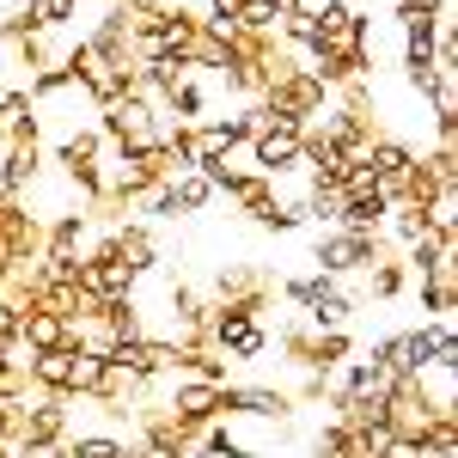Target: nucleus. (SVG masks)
<instances>
[{"instance_id": "nucleus-22", "label": "nucleus", "mask_w": 458, "mask_h": 458, "mask_svg": "<svg viewBox=\"0 0 458 458\" xmlns=\"http://www.w3.org/2000/svg\"><path fill=\"white\" fill-rule=\"evenodd\" d=\"M379 458H428V453H422V440H391Z\"/></svg>"}, {"instance_id": "nucleus-21", "label": "nucleus", "mask_w": 458, "mask_h": 458, "mask_svg": "<svg viewBox=\"0 0 458 458\" xmlns=\"http://www.w3.org/2000/svg\"><path fill=\"white\" fill-rule=\"evenodd\" d=\"M287 397H293L300 410H312V403H330V373H306V379L287 391Z\"/></svg>"}, {"instance_id": "nucleus-6", "label": "nucleus", "mask_w": 458, "mask_h": 458, "mask_svg": "<svg viewBox=\"0 0 458 458\" xmlns=\"http://www.w3.org/2000/svg\"><path fill=\"white\" fill-rule=\"evenodd\" d=\"M98 233H110L116 257H123L135 276H165V250H159L153 220H123V226H98Z\"/></svg>"}, {"instance_id": "nucleus-20", "label": "nucleus", "mask_w": 458, "mask_h": 458, "mask_svg": "<svg viewBox=\"0 0 458 458\" xmlns=\"http://www.w3.org/2000/svg\"><path fill=\"white\" fill-rule=\"evenodd\" d=\"M25 397H31V373L13 367V360H0V403H25Z\"/></svg>"}, {"instance_id": "nucleus-15", "label": "nucleus", "mask_w": 458, "mask_h": 458, "mask_svg": "<svg viewBox=\"0 0 458 458\" xmlns=\"http://www.w3.org/2000/svg\"><path fill=\"white\" fill-rule=\"evenodd\" d=\"M62 37H49V31H31V37H19L13 43V68H25V80L31 73H43V68H62Z\"/></svg>"}, {"instance_id": "nucleus-8", "label": "nucleus", "mask_w": 458, "mask_h": 458, "mask_svg": "<svg viewBox=\"0 0 458 458\" xmlns=\"http://www.w3.org/2000/svg\"><path fill=\"white\" fill-rule=\"evenodd\" d=\"M416 153H422V147L403 141V135H379L373 153H367V172L379 177V190H386L391 202L403 196V183H410V172H416Z\"/></svg>"}, {"instance_id": "nucleus-14", "label": "nucleus", "mask_w": 458, "mask_h": 458, "mask_svg": "<svg viewBox=\"0 0 458 458\" xmlns=\"http://www.w3.org/2000/svg\"><path fill=\"white\" fill-rule=\"evenodd\" d=\"M19 135H43V123H37L25 86H6V92H0V147H13Z\"/></svg>"}, {"instance_id": "nucleus-2", "label": "nucleus", "mask_w": 458, "mask_h": 458, "mask_svg": "<svg viewBox=\"0 0 458 458\" xmlns=\"http://www.w3.org/2000/svg\"><path fill=\"white\" fill-rule=\"evenodd\" d=\"M386 257H391L386 233L360 239V233H343V226H318V239H312V263H318V276H330V282H354V276H367Z\"/></svg>"}, {"instance_id": "nucleus-17", "label": "nucleus", "mask_w": 458, "mask_h": 458, "mask_svg": "<svg viewBox=\"0 0 458 458\" xmlns=\"http://www.w3.org/2000/svg\"><path fill=\"white\" fill-rule=\"evenodd\" d=\"M25 13H31V25L37 31H49V37H62L80 19V0H25Z\"/></svg>"}, {"instance_id": "nucleus-12", "label": "nucleus", "mask_w": 458, "mask_h": 458, "mask_svg": "<svg viewBox=\"0 0 458 458\" xmlns=\"http://www.w3.org/2000/svg\"><path fill=\"white\" fill-rule=\"evenodd\" d=\"M354 293H360V306H367V300H379V306L403 300V293H410V269H403V257H386V263H373V269L360 276V287H354Z\"/></svg>"}, {"instance_id": "nucleus-3", "label": "nucleus", "mask_w": 458, "mask_h": 458, "mask_svg": "<svg viewBox=\"0 0 458 458\" xmlns=\"http://www.w3.org/2000/svg\"><path fill=\"white\" fill-rule=\"evenodd\" d=\"M276 269L269 263H220L208 282V306H226V312H245V318H269V306H276Z\"/></svg>"}, {"instance_id": "nucleus-18", "label": "nucleus", "mask_w": 458, "mask_h": 458, "mask_svg": "<svg viewBox=\"0 0 458 458\" xmlns=\"http://www.w3.org/2000/svg\"><path fill=\"white\" fill-rule=\"evenodd\" d=\"M172 196H177V214H202L208 202H220V196H214V183L202 172H177L172 177Z\"/></svg>"}, {"instance_id": "nucleus-7", "label": "nucleus", "mask_w": 458, "mask_h": 458, "mask_svg": "<svg viewBox=\"0 0 458 458\" xmlns=\"http://www.w3.org/2000/svg\"><path fill=\"white\" fill-rule=\"evenodd\" d=\"M43 172H49L43 135H19L13 147H0V196H25Z\"/></svg>"}, {"instance_id": "nucleus-19", "label": "nucleus", "mask_w": 458, "mask_h": 458, "mask_svg": "<svg viewBox=\"0 0 458 458\" xmlns=\"http://www.w3.org/2000/svg\"><path fill=\"white\" fill-rule=\"evenodd\" d=\"M239 31L276 37V31H282V13H276V0H239Z\"/></svg>"}, {"instance_id": "nucleus-9", "label": "nucleus", "mask_w": 458, "mask_h": 458, "mask_svg": "<svg viewBox=\"0 0 458 458\" xmlns=\"http://www.w3.org/2000/svg\"><path fill=\"white\" fill-rule=\"evenodd\" d=\"M220 410L226 416H257V422H287L300 403L282 386H226L220 391Z\"/></svg>"}, {"instance_id": "nucleus-13", "label": "nucleus", "mask_w": 458, "mask_h": 458, "mask_svg": "<svg viewBox=\"0 0 458 458\" xmlns=\"http://www.w3.org/2000/svg\"><path fill=\"white\" fill-rule=\"evenodd\" d=\"M13 336L31 354H49V349H68L73 343V324H62V318H49V312H19V330Z\"/></svg>"}, {"instance_id": "nucleus-4", "label": "nucleus", "mask_w": 458, "mask_h": 458, "mask_svg": "<svg viewBox=\"0 0 458 458\" xmlns=\"http://www.w3.org/2000/svg\"><path fill=\"white\" fill-rule=\"evenodd\" d=\"M98 123V135H105L110 153H147V147H159L165 141V110H153L147 98H116L110 110H98L92 116Z\"/></svg>"}, {"instance_id": "nucleus-10", "label": "nucleus", "mask_w": 458, "mask_h": 458, "mask_svg": "<svg viewBox=\"0 0 458 458\" xmlns=\"http://www.w3.org/2000/svg\"><path fill=\"white\" fill-rule=\"evenodd\" d=\"M92 214L86 208H68V214H49V226H43V257H86L92 245Z\"/></svg>"}, {"instance_id": "nucleus-5", "label": "nucleus", "mask_w": 458, "mask_h": 458, "mask_svg": "<svg viewBox=\"0 0 458 458\" xmlns=\"http://www.w3.org/2000/svg\"><path fill=\"white\" fill-rule=\"evenodd\" d=\"M300 123H263L257 135L245 141V153H250V165L245 172H257V177H287V172H300Z\"/></svg>"}, {"instance_id": "nucleus-23", "label": "nucleus", "mask_w": 458, "mask_h": 458, "mask_svg": "<svg viewBox=\"0 0 458 458\" xmlns=\"http://www.w3.org/2000/svg\"><path fill=\"white\" fill-rule=\"evenodd\" d=\"M183 458H202V453H196V446H190V453H183Z\"/></svg>"}, {"instance_id": "nucleus-1", "label": "nucleus", "mask_w": 458, "mask_h": 458, "mask_svg": "<svg viewBox=\"0 0 458 458\" xmlns=\"http://www.w3.org/2000/svg\"><path fill=\"white\" fill-rule=\"evenodd\" d=\"M367 360L386 367L391 379H416V373H428V367H453L458 373V330H453V318H434V324L422 318L416 330L379 336V343L367 349Z\"/></svg>"}, {"instance_id": "nucleus-11", "label": "nucleus", "mask_w": 458, "mask_h": 458, "mask_svg": "<svg viewBox=\"0 0 458 458\" xmlns=\"http://www.w3.org/2000/svg\"><path fill=\"white\" fill-rule=\"evenodd\" d=\"M416 293H422L428 324H434V318H453L458 312V257H440L428 276H416Z\"/></svg>"}, {"instance_id": "nucleus-16", "label": "nucleus", "mask_w": 458, "mask_h": 458, "mask_svg": "<svg viewBox=\"0 0 458 458\" xmlns=\"http://www.w3.org/2000/svg\"><path fill=\"white\" fill-rule=\"evenodd\" d=\"M349 354H354L349 330H312V349H306V367L300 373H336Z\"/></svg>"}]
</instances>
